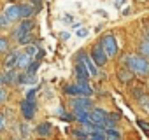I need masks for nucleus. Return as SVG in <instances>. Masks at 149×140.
Listing matches in <instances>:
<instances>
[{"instance_id":"obj_1","label":"nucleus","mask_w":149,"mask_h":140,"mask_svg":"<svg viewBox=\"0 0 149 140\" xmlns=\"http://www.w3.org/2000/svg\"><path fill=\"white\" fill-rule=\"evenodd\" d=\"M125 63H126V68L132 70L133 74H139V76H147L149 74V61L146 58H142L140 54H132V56H126L125 58Z\"/></svg>"},{"instance_id":"obj_2","label":"nucleus","mask_w":149,"mask_h":140,"mask_svg":"<svg viewBox=\"0 0 149 140\" xmlns=\"http://www.w3.org/2000/svg\"><path fill=\"white\" fill-rule=\"evenodd\" d=\"M100 44H102V47H104L107 58H114V56L118 54V42H116V37H114V35H111V33L105 35V37L100 40Z\"/></svg>"},{"instance_id":"obj_3","label":"nucleus","mask_w":149,"mask_h":140,"mask_svg":"<svg viewBox=\"0 0 149 140\" xmlns=\"http://www.w3.org/2000/svg\"><path fill=\"white\" fill-rule=\"evenodd\" d=\"M90 58L93 60V63H95L97 67H104V65L107 63V54H105V51H104L102 44H95V46H93Z\"/></svg>"},{"instance_id":"obj_4","label":"nucleus","mask_w":149,"mask_h":140,"mask_svg":"<svg viewBox=\"0 0 149 140\" xmlns=\"http://www.w3.org/2000/svg\"><path fill=\"white\" fill-rule=\"evenodd\" d=\"M35 110H37V107H35V102H33V100L26 98V100H23V102H21V112H23V117H25L26 121L33 119Z\"/></svg>"},{"instance_id":"obj_5","label":"nucleus","mask_w":149,"mask_h":140,"mask_svg":"<svg viewBox=\"0 0 149 140\" xmlns=\"http://www.w3.org/2000/svg\"><path fill=\"white\" fill-rule=\"evenodd\" d=\"M77 60L88 68V72H90V76L91 77H97L98 76V70H97V65L93 63V60L88 56V54H84V53H79V56H77Z\"/></svg>"},{"instance_id":"obj_6","label":"nucleus","mask_w":149,"mask_h":140,"mask_svg":"<svg viewBox=\"0 0 149 140\" xmlns=\"http://www.w3.org/2000/svg\"><path fill=\"white\" fill-rule=\"evenodd\" d=\"M70 105H72V110L74 109H81V110H90L93 107L91 100L88 96H77V98H72L70 100Z\"/></svg>"},{"instance_id":"obj_7","label":"nucleus","mask_w":149,"mask_h":140,"mask_svg":"<svg viewBox=\"0 0 149 140\" xmlns=\"http://www.w3.org/2000/svg\"><path fill=\"white\" fill-rule=\"evenodd\" d=\"M107 117H109V114L105 110H102V109H93L90 112V121L93 124H98V126H104V123H105Z\"/></svg>"},{"instance_id":"obj_8","label":"nucleus","mask_w":149,"mask_h":140,"mask_svg":"<svg viewBox=\"0 0 149 140\" xmlns=\"http://www.w3.org/2000/svg\"><path fill=\"white\" fill-rule=\"evenodd\" d=\"M4 16L7 18V21H16V19L19 18V6H16V4H9V6H6V9H4Z\"/></svg>"},{"instance_id":"obj_9","label":"nucleus","mask_w":149,"mask_h":140,"mask_svg":"<svg viewBox=\"0 0 149 140\" xmlns=\"http://www.w3.org/2000/svg\"><path fill=\"white\" fill-rule=\"evenodd\" d=\"M32 28H33L32 21H30V19H25V21H23V23L14 30V37H16V39H19V37H23V35L30 33V32H32Z\"/></svg>"},{"instance_id":"obj_10","label":"nucleus","mask_w":149,"mask_h":140,"mask_svg":"<svg viewBox=\"0 0 149 140\" xmlns=\"http://www.w3.org/2000/svg\"><path fill=\"white\" fill-rule=\"evenodd\" d=\"M76 77H77V81H79V82H88V79H90V72H88V68H86L81 61L76 65Z\"/></svg>"},{"instance_id":"obj_11","label":"nucleus","mask_w":149,"mask_h":140,"mask_svg":"<svg viewBox=\"0 0 149 140\" xmlns=\"http://www.w3.org/2000/svg\"><path fill=\"white\" fill-rule=\"evenodd\" d=\"M19 51H13V53H9V56L6 58V68L9 70V68H16V63H18V60H19Z\"/></svg>"},{"instance_id":"obj_12","label":"nucleus","mask_w":149,"mask_h":140,"mask_svg":"<svg viewBox=\"0 0 149 140\" xmlns=\"http://www.w3.org/2000/svg\"><path fill=\"white\" fill-rule=\"evenodd\" d=\"M33 14H35V7H32L30 4H23V6H19V18L30 19Z\"/></svg>"},{"instance_id":"obj_13","label":"nucleus","mask_w":149,"mask_h":140,"mask_svg":"<svg viewBox=\"0 0 149 140\" xmlns=\"http://www.w3.org/2000/svg\"><path fill=\"white\" fill-rule=\"evenodd\" d=\"M118 77H119V81L123 84H128L133 79V72H132V70H128V68H121V70H118Z\"/></svg>"},{"instance_id":"obj_14","label":"nucleus","mask_w":149,"mask_h":140,"mask_svg":"<svg viewBox=\"0 0 149 140\" xmlns=\"http://www.w3.org/2000/svg\"><path fill=\"white\" fill-rule=\"evenodd\" d=\"M74 119H77L81 124L90 121V110H81V109H74Z\"/></svg>"},{"instance_id":"obj_15","label":"nucleus","mask_w":149,"mask_h":140,"mask_svg":"<svg viewBox=\"0 0 149 140\" xmlns=\"http://www.w3.org/2000/svg\"><path fill=\"white\" fill-rule=\"evenodd\" d=\"M4 79H6V84H16V81H18V74H16V70H14V68L6 70Z\"/></svg>"},{"instance_id":"obj_16","label":"nucleus","mask_w":149,"mask_h":140,"mask_svg":"<svg viewBox=\"0 0 149 140\" xmlns=\"http://www.w3.org/2000/svg\"><path fill=\"white\" fill-rule=\"evenodd\" d=\"M32 61H33L32 56H28L26 53H25V54H19V60H18V63H16V68H25V70H26V67H28Z\"/></svg>"},{"instance_id":"obj_17","label":"nucleus","mask_w":149,"mask_h":140,"mask_svg":"<svg viewBox=\"0 0 149 140\" xmlns=\"http://www.w3.org/2000/svg\"><path fill=\"white\" fill-rule=\"evenodd\" d=\"M37 133H39L40 137H49V133H51V124H49V123H40V124L37 126Z\"/></svg>"},{"instance_id":"obj_18","label":"nucleus","mask_w":149,"mask_h":140,"mask_svg":"<svg viewBox=\"0 0 149 140\" xmlns=\"http://www.w3.org/2000/svg\"><path fill=\"white\" fill-rule=\"evenodd\" d=\"M139 53H140L142 58L149 60V40H142V42H140V46H139Z\"/></svg>"},{"instance_id":"obj_19","label":"nucleus","mask_w":149,"mask_h":140,"mask_svg":"<svg viewBox=\"0 0 149 140\" xmlns=\"http://www.w3.org/2000/svg\"><path fill=\"white\" fill-rule=\"evenodd\" d=\"M65 93H67V95H74V96H83V95H81V88H79V84L65 86Z\"/></svg>"},{"instance_id":"obj_20","label":"nucleus","mask_w":149,"mask_h":140,"mask_svg":"<svg viewBox=\"0 0 149 140\" xmlns=\"http://www.w3.org/2000/svg\"><path fill=\"white\" fill-rule=\"evenodd\" d=\"M104 137H105V140H121V135L116 130H105Z\"/></svg>"},{"instance_id":"obj_21","label":"nucleus","mask_w":149,"mask_h":140,"mask_svg":"<svg viewBox=\"0 0 149 140\" xmlns=\"http://www.w3.org/2000/svg\"><path fill=\"white\" fill-rule=\"evenodd\" d=\"M39 65H40V61L39 60H35V61H32L28 67H26V74L28 76H35V72H37V68H39Z\"/></svg>"},{"instance_id":"obj_22","label":"nucleus","mask_w":149,"mask_h":140,"mask_svg":"<svg viewBox=\"0 0 149 140\" xmlns=\"http://www.w3.org/2000/svg\"><path fill=\"white\" fill-rule=\"evenodd\" d=\"M79 88H81V95L83 96H91L93 95V89L88 86V82H79Z\"/></svg>"},{"instance_id":"obj_23","label":"nucleus","mask_w":149,"mask_h":140,"mask_svg":"<svg viewBox=\"0 0 149 140\" xmlns=\"http://www.w3.org/2000/svg\"><path fill=\"white\" fill-rule=\"evenodd\" d=\"M25 53H26L28 56H32V58H33V56H37L39 49H37V47H35L33 44H26V47H25Z\"/></svg>"},{"instance_id":"obj_24","label":"nucleus","mask_w":149,"mask_h":140,"mask_svg":"<svg viewBox=\"0 0 149 140\" xmlns=\"http://www.w3.org/2000/svg\"><path fill=\"white\" fill-rule=\"evenodd\" d=\"M7 47H9V40H7L6 37H0V54L6 53V51H7Z\"/></svg>"},{"instance_id":"obj_25","label":"nucleus","mask_w":149,"mask_h":140,"mask_svg":"<svg viewBox=\"0 0 149 140\" xmlns=\"http://www.w3.org/2000/svg\"><path fill=\"white\" fill-rule=\"evenodd\" d=\"M18 40H19V44H23V46H26V44H30V33H26V35H23V37H19Z\"/></svg>"},{"instance_id":"obj_26","label":"nucleus","mask_w":149,"mask_h":140,"mask_svg":"<svg viewBox=\"0 0 149 140\" xmlns=\"http://www.w3.org/2000/svg\"><path fill=\"white\" fill-rule=\"evenodd\" d=\"M139 126H140L146 133H149V123H146V121H142V119H140V121H139Z\"/></svg>"},{"instance_id":"obj_27","label":"nucleus","mask_w":149,"mask_h":140,"mask_svg":"<svg viewBox=\"0 0 149 140\" xmlns=\"http://www.w3.org/2000/svg\"><path fill=\"white\" fill-rule=\"evenodd\" d=\"M6 100H7V91L0 88V103H4Z\"/></svg>"},{"instance_id":"obj_28","label":"nucleus","mask_w":149,"mask_h":140,"mask_svg":"<svg viewBox=\"0 0 149 140\" xmlns=\"http://www.w3.org/2000/svg\"><path fill=\"white\" fill-rule=\"evenodd\" d=\"M7 23H9V21H7V18H6L4 14H0V28H4V26H7Z\"/></svg>"},{"instance_id":"obj_29","label":"nucleus","mask_w":149,"mask_h":140,"mask_svg":"<svg viewBox=\"0 0 149 140\" xmlns=\"http://www.w3.org/2000/svg\"><path fill=\"white\" fill-rule=\"evenodd\" d=\"M77 37H88V30L86 28H79L77 30Z\"/></svg>"},{"instance_id":"obj_30","label":"nucleus","mask_w":149,"mask_h":140,"mask_svg":"<svg viewBox=\"0 0 149 140\" xmlns=\"http://www.w3.org/2000/svg\"><path fill=\"white\" fill-rule=\"evenodd\" d=\"M4 128H6V116L0 114V131H2Z\"/></svg>"},{"instance_id":"obj_31","label":"nucleus","mask_w":149,"mask_h":140,"mask_svg":"<svg viewBox=\"0 0 149 140\" xmlns=\"http://www.w3.org/2000/svg\"><path fill=\"white\" fill-rule=\"evenodd\" d=\"M21 133L23 137H28V124H21Z\"/></svg>"},{"instance_id":"obj_32","label":"nucleus","mask_w":149,"mask_h":140,"mask_svg":"<svg viewBox=\"0 0 149 140\" xmlns=\"http://www.w3.org/2000/svg\"><path fill=\"white\" fill-rule=\"evenodd\" d=\"M6 84V79H4V74H0V86Z\"/></svg>"},{"instance_id":"obj_33","label":"nucleus","mask_w":149,"mask_h":140,"mask_svg":"<svg viewBox=\"0 0 149 140\" xmlns=\"http://www.w3.org/2000/svg\"><path fill=\"white\" fill-rule=\"evenodd\" d=\"M33 4H35L37 7H40V0H33Z\"/></svg>"},{"instance_id":"obj_34","label":"nucleus","mask_w":149,"mask_h":140,"mask_svg":"<svg viewBox=\"0 0 149 140\" xmlns=\"http://www.w3.org/2000/svg\"><path fill=\"white\" fill-rule=\"evenodd\" d=\"M123 4V0H116V6H121Z\"/></svg>"},{"instance_id":"obj_35","label":"nucleus","mask_w":149,"mask_h":140,"mask_svg":"<svg viewBox=\"0 0 149 140\" xmlns=\"http://www.w3.org/2000/svg\"><path fill=\"white\" fill-rule=\"evenodd\" d=\"M144 107H146V110H147V112H149V102H147V103H146V105H144Z\"/></svg>"}]
</instances>
